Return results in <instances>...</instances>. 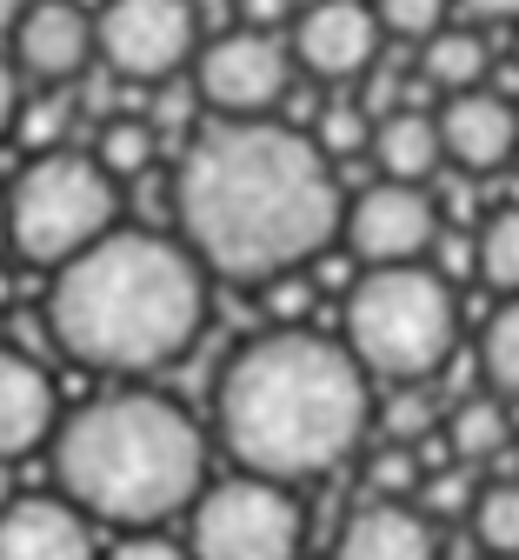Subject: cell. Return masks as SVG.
Returning a JSON list of instances; mask_svg holds the SVG:
<instances>
[{
	"label": "cell",
	"instance_id": "cell-17",
	"mask_svg": "<svg viewBox=\"0 0 519 560\" xmlns=\"http://www.w3.org/2000/svg\"><path fill=\"white\" fill-rule=\"evenodd\" d=\"M374 161L387 180H433V167L447 161V140H439V114L400 107L387 120H374Z\"/></svg>",
	"mask_w": 519,
	"mask_h": 560
},
{
	"label": "cell",
	"instance_id": "cell-37",
	"mask_svg": "<svg viewBox=\"0 0 519 560\" xmlns=\"http://www.w3.org/2000/svg\"><path fill=\"white\" fill-rule=\"evenodd\" d=\"M512 47H519V40H512Z\"/></svg>",
	"mask_w": 519,
	"mask_h": 560
},
{
	"label": "cell",
	"instance_id": "cell-3",
	"mask_svg": "<svg viewBox=\"0 0 519 560\" xmlns=\"http://www.w3.org/2000/svg\"><path fill=\"white\" fill-rule=\"evenodd\" d=\"M207 327V260L187 241L114 228L54 267L47 334L94 374H161Z\"/></svg>",
	"mask_w": 519,
	"mask_h": 560
},
{
	"label": "cell",
	"instance_id": "cell-8",
	"mask_svg": "<svg viewBox=\"0 0 519 560\" xmlns=\"http://www.w3.org/2000/svg\"><path fill=\"white\" fill-rule=\"evenodd\" d=\"M293 67H300V60L273 40V27H247L240 21L234 34H220V40H207L193 54V94L220 120L273 114L286 101V88H293Z\"/></svg>",
	"mask_w": 519,
	"mask_h": 560
},
{
	"label": "cell",
	"instance_id": "cell-35",
	"mask_svg": "<svg viewBox=\"0 0 519 560\" xmlns=\"http://www.w3.org/2000/svg\"><path fill=\"white\" fill-rule=\"evenodd\" d=\"M14 241V228H8V194H0V247Z\"/></svg>",
	"mask_w": 519,
	"mask_h": 560
},
{
	"label": "cell",
	"instance_id": "cell-18",
	"mask_svg": "<svg viewBox=\"0 0 519 560\" xmlns=\"http://www.w3.org/2000/svg\"><path fill=\"white\" fill-rule=\"evenodd\" d=\"M493 74V47L480 27H439L420 40V81L439 88V94H467V88H486Z\"/></svg>",
	"mask_w": 519,
	"mask_h": 560
},
{
	"label": "cell",
	"instance_id": "cell-27",
	"mask_svg": "<svg viewBox=\"0 0 519 560\" xmlns=\"http://www.w3.org/2000/svg\"><path fill=\"white\" fill-rule=\"evenodd\" d=\"M473 480H467V460H453V467H439V474H426V487H420V508L433 514V521H453V514H473Z\"/></svg>",
	"mask_w": 519,
	"mask_h": 560
},
{
	"label": "cell",
	"instance_id": "cell-34",
	"mask_svg": "<svg viewBox=\"0 0 519 560\" xmlns=\"http://www.w3.org/2000/svg\"><path fill=\"white\" fill-rule=\"evenodd\" d=\"M21 8H27V0H0V34H14V21H21Z\"/></svg>",
	"mask_w": 519,
	"mask_h": 560
},
{
	"label": "cell",
	"instance_id": "cell-30",
	"mask_svg": "<svg viewBox=\"0 0 519 560\" xmlns=\"http://www.w3.org/2000/svg\"><path fill=\"white\" fill-rule=\"evenodd\" d=\"M21 133H27V148H60V133H67V101H47V107H34L27 120H21Z\"/></svg>",
	"mask_w": 519,
	"mask_h": 560
},
{
	"label": "cell",
	"instance_id": "cell-32",
	"mask_svg": "<svg viewBox=\"0 0 519 560\" xmlns=\"http://www.w3.org/2000/svg\"><path fill=\"white\" fill-rule=\"evenodd\" d=\"M21 127V88H14V60H0V140Z\"/></svg>",
	"mask_w": 519,
	"mask_h": 560
},
{
	"label": "cell",
	"instance_id": "cell-20",
	"mask_svg": "<svg viewBox=\"0 0 519 560\" xmlns=\"http://www.w3.org/2000/svg\"><path fill=\"white\" fill-rule=\"evenodd\" d=\"M154 154H161V127L146 120V114L101 120V133H94V161H101L114 180H140L146 167H154Z\"/></svg>",
	"mask_w": 519,
	"mask_h": 560
},
{
	"label": "cell",
	"instance_id": "cell-14",
	"mask_svg": "<svg viewBox=\"0 0 519 560\" xmlns=\"http://www.w3.org/2000/svg\"><path fill=\"white\" fill-rule=\"evenodd\" d=\"M87 521L94 514L67 494H27L0 508V560H101Z\"/></svg>",
	"mask_w": 519,
	"mask_h": 560
},
{
	"label": "cell",
	"instance_id": "cell-29",
	"mask_svg": "<svg viewBox=\"0 0 519 560\" xmlns=\"http://www.w3.org/2000/svg\"><path fill=\"white\" fill-rule=\"evenodd\" d=\"M101 560H193V547H174V540H161L154 527H140V534H127L114 553H101Z\"/></svg>",
	"mask_w": 519,
	"mask_h": 560
},
{
	"label": "cell",
	"instance_id": "cell-15",
	"mask_svg": "<svg viewBox=\"0 0 519 560\" xmlns=\"http://www.w3.org/2000/svg\"><path fill=\"white\" fill-rule=\"evenodd\" d=\"M333 560H439V521L420 501L374 494L366 508L346 514Z\"/></svg>",
	"mask_w": 519,
	"mask_h": 560
},
{
	"label": "cell",
	"instance_id": "cell-24",
	"mask_svg": "<svg viewBox=\"0 0 519 560\" xmlns=\"http://www.w3.org/2000/svg\"><path fill=\"white\" fill-rule=\"evenodd\" d=\"M420 487H426V467H420V447H406V441H387L374 460H366V494L413 501Z\"/></svg>",
	"mask_w": 519,
	"mask_h": 560
},
{
	"label": "cell",
	"instance_id": "cell-25",
	"mask_svg": "<svg viewBox=\"0 0 519 560\" xmlns=\"http://www.w3.org/2000/svg\"><path fill=\"white\" fill-rule=\"evenodd\" d=\"M314 140L333 161H353L359 148H374V120H366V107H353V101H333V107H320Z\"/></svg>",
	"mask_w": 519,
	"mask_h": 560
},
{
	"label": "cell",
	"instance_id": "cell-12",
	"mask_svg": "<svg viewBox=\"0 0 519 560\" xmlns=\"http://www.w3.org/2000/svg\"><path fill=\"white\" fill-rule=\"evenodd\" d=\"M101 54V27L94 14H81L73 0H34L14 21V60L34 81H73L87 74V60Z\"/></svg>",
	"mask_w": 519,
	"mask_h": 560
},
{
	"label": "cell",
	"instance_id": "cell-36",
	"mask_svg": "<svg viewBox=\"0 0 519 560\" xmlns=\"http://www.w3.org/2000/svg\"><path fill=\"white\" fill-rule=\"evenodd\" d=\"M493 560H519V553H493Z\"/></svg>",
	"mask_w": 519,
	"mask_h": 560
},
{
	"label": "cell",
	"instance_id": "cell-22",
	"mask_svg": "<svg viewBox=\"0 0 519 560\" xmlns=\"http://www.w3.org/2000/svg\"><path fill=\"white\" fill-rule=\"evenodd\" d=\"M473 260H480V280L499 294H519V207H499L486 221V234L473 241Z\"/></svg>",
	"mask_w": 519,
	"mask_h": 560
},
{
	"label": "cell",
	"instance_id": "cell-4",
	"mask_svg": "<svg viewBox=\"0 0 519 560\" xmlns=\"http://www.w3.org/2000/svg\"><path fill=\"white\" fill-rule=\"evenodd\" d=\"M47 460H54V487L73 508L127 534L174 521L207 487L200 420L180 400L146 387H120L73 407L47 441Z\"/></svg>",
	"mask_w": 519,
	"mask_h": 560
},
{
	"label": "cell",
	"instance_id": "cell-5",
	"mask_svg": "<svg viewBox=\"0 0 519 560\" xmlns=\"http://www.w3.org/2000/svg\"><path fill=\"white\" fill-rule=\"evenodd\" d=\"M460 340V301L447 288V273H433L420 260L366 267L346 294V347L366 361L374 381L420 387L447 368Z\"/></svg>",
	"mask_w": 519,
	"mask_h": 560
},
{
	"label": "cell",
	"instance_id": "cell-16",
	"mask_svg": "<svg viewBox=\"0 0 519 560\" xmlns=\"http://www.w3.org/2000/svg\"><path fill=\"white\" fill-rule=\"evenodd\" d=\"M60 428V394L54 374L21 354V347H0V460H21L34 447H47Z\"/></svg>",
	"mask_w": 519,
	"mask_h": 560
},
{
	"label": "cell",
	"instance_id": "cell-23",
	"mask_svg": "<svg viewBox=\"0 0 519 560\" xmlns=\"http://www.w3.org/2000/svg\"><path fill=\"white\" fill-rule=\"evenodd\" d=\"M473 534L486 553H519V480H499L473 501Z\"/></svg>",
	"mask_w": 519,
	"mask_h": 560
},
{
	"label": "cell",
	"instance_id": "cell-26",
	"mask_svg": "<svg viewBox=\"0 0 519 560\" xmlns=\"http://www.w3.org/2000/svg\"><path fill=\"white\" fill-rule=\"evenodd\" d=\"M374 8H380V27H387L393 40H426V34L447 27L453 0H374Z\"/></svg>",
	"mask_w": 519,
	"mask_h": 560
},
{
	"label": "cell",
	"instance_id": "cell-13",
	"mask_svg": "<svg viewBox=\"0 0 519 560\" xmlns=\"http://www.w3.org/2000/svg\"><path fill=\"white\" fill-rule=\"evenodd\" d=\"M439 140H447V161L460 174H499L519 154V107L493 88L447 94V107H439Z\"/></svg>",
	"mask_w": 519,
	"mask_h": 560
},
{
	"label": "cell",
	"instance_id": "cell-21",
	"mask_svg": "<svg viewBox=\"0 0 519 560\" xmlns=\"http://www.w3.org/2000/svg\"><path fill=\"white\" fill-rule=\"evenodd\" d=\"M480 368H486V387L499 400H519V294H506V307L486 320Z\"/></svg>",
	"mask_w": 519,
	"mask_h": 560
},
{
	"label": "cell",
	"instance_id": "cell-11",
	"mask_svg": "<svg viewBox=\"0 0 519 560\" xmlns=\"http://www.w3.org/2000/svg\"><path fill=\"white\" fill-rule=\"evenodd\" d=\"M387 27H380V8L366 0H314V8L293 14V60L320 81H353L374 67Z\"/></svg>",
	"mask_w": 519,
	"mask_h": 560
},
{
	"label": "cell",
	"instance_id": "cell-2",
	"mask_svg": "<svg viewBox=\"0 0 519 560\" xmlns=\"http://www.w3.org/2000/svg\"><path fill=\"white\" fill-rule=\"evenodd\" d=\"M366 361L346 340L314 327L253 334L213 381V434L240 467L273 480H320L333 474L374 420Z\"/></svg>",
	"mask_w": 519,
	"mask_h": 560
},
{
	"label": "cell",
	"instance_id": "cell-9",
	"mask_svg": "<svg viewBox=\"0 0 519 560\" xmlns=\"http://www.w3.org/2000/svg\"><path fill=\"white\" fill-rule=\"evenodd\" d=\"M94 27H101V60L120 81H174L200 54L193 0H107Z\"/></svg>",
	"mask_w": 519,
	"mask_h": 560
},
{
	"label": "cell",
	"instance_id": "cell-10",
	"mask_svg": "<svg viewBox=\"0 0 519 560\" xmlns=\"http://www.w3.org/2000/svg\"><path fill=\"white\" fill-rule=\"evenodd\" d=\"M346 247L366 267H393V260H426L439 241V207L426 194V180H374L353 207H346Z\"/></svg>",
	"mask_w": 519,
	"mask_h": 560
},
{
	"label": "cell",
	"instance_id": "cell-33",
	"mask_svg": "<svg viewBox=\"0 0 519 560\" xmlns=\"http://www.w3.org/2000/svg\"><path fill=\"white\" fill-rule=\"evenodd\" d=\"M453 8H460L467 21H480V27H486V21H519V0H453Z\"/></svg>",
	"mask_w": 519,
	"mask_h": 560
},
{
	"label": "cell",
	"instance_id": "cell-19",
	"mask_svg": "<svg viewBox=\"0 0 519 560\" xmlns=\"http://www.w3.org/2000/svg\"><path fill=\"white\" fill-rule=\"evenodd\" d=\"M447 447H453V460H467V467L499 460V454L512 447L506 400H499V394H473V400H460L453 420H447Z\"/></svg>",
	"mask_w": 519,
	"mask_h": 560
},
{
	"label": "cell",
	"instance_id": "cell-28",
	"mask_svg": "<svg viewBox=\"0 0 519 560\" xmlns=\"http://www.w3.org/2000/svg\"><path fill=\"white\" fill-rule=\"evenodd\" d=\"M380 428H387V441H406V447H420V441H433L439 413H433V400H426V394H400V400L380 413Z\"/></svg>",
	"mask_w": 519,
	"mask_h": 560
},
{
	"label": "cell",
	"instance_id": "cell-6",
	"mask_svg": "<svg viewBox=\"0 0 519 560\" xmlns=\"http://www.w3.org/2000/svg\"><path fill=\"white\" fill-rule=\"evenodd\" d=\"M120 221V180L94 161V154H67L47 148L27 161V174L8 194V228H14V254L27 267H60L81 247H94L101 234H114Z\"/></svg>",
	"mask_w": 519,
	"mask_h": 560
},
{
	"label": "cell",
	"instance_id": "cell-31",
	"mask_svg": "<svg viewBox=\"0 0 519 560\" xmlns=\"http://www.w3.org/2000/svg\"><path fill=\"white\" fill-rule=\"evenodd\" d=\"M293 14H300L293 0H240V21H247V27H273V34H280Z\"/></svg>",
	"mask_w": 519,
	"mask_h": 560
},
{
	"label": "cell",
	"instance_id": "cell-7",
	"mask_svg": "<svg viewBox=\"0 0 519 560\" xmlns=\"http://www.w3.org/2000/svg\"><path fill=\"white\" fill-rule=\"evenodd\" d=\"M307 508L293 480L240 467L234 480L200 487L193 501V560H300Z\"/></svg>",
	"mask_w": 519,
	"mask_h": 560
},
{
	"label": "cell",
	"instance_id": "cell-1",
	"mask_svg": "<svg viewBox=\"0 0 519 560\" xmlns=\"http://www.w3.org/2000/svg\"><path fill=\"white\" fill-rule=\"evenodd\" d=\"M174 221L213 280L267 288L333 247V234L346 228V200L333 154L314 133L273 114H213V127L187 140V161L174 174Z\"/></svg>",
	"mask_w": 519,
	"mask_h": 560
}]
</instances>
